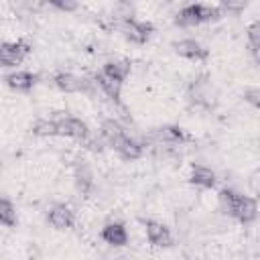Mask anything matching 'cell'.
Segmentation results:
<instances>
[{"instance_id":"obj_20","label":"cell","mask_w":260,"mask_h":260,"mask_svg":"<svg viewBox=\"0 0 260 260\" xmlns=\"http://www.w3.org/2000/svg\"><path fill=\"white\" fill-rule=\"evenodd\" d=\"M0 223L6 225V228H14L18 223L16 205L8 197H2V201H0Z\"/></svg>"},{"instance_id":"obj_27","label":"cell","mask_w":260,"mask_h":260,"mask_svg":"<svg viewBox=\"0 0 260 260\" xmlns=\"http://www.w3.org/2000/svg\"><path fill=\"white\" fill-rule=\"evenodd\" d=\"M85 148H89V150H95V152H98V150H102V140H98V138H91V136H89V138L85 140Z\"/></svg>"},{"instance_id":"obj_23","label":"cell","mask_w":260,"mask_h":260,"mask_svg":"<svg viewBox=\"0 0 260 260\" xmlns=\"http://www.w3.org/2000/svg\"><path fill=\"white\" fill-rule=\"evenodd\" d=\"M246 37H248V43L252 47V51H260V20L252 22L248 28H246Z\"/></svg>"},{"instance_id":"obj_26","label":"cell","mask_w":260,"mask_h":260,"mask_svg":"<svg viewBox=\"0 0 260 260\" xmlns=\"http://www.w3.org/2000/svg\"><path fill=\"white\" fill-rule=\"evenodd\" d=\"M219 8H221V12L225 10V12H234V14H238V12H242V10L246 8V2H242V0H240V2H234V0H223Z\"/></svg>"},{"instance_id":"obj_18","label":"cell","mask_w":260,"mask_h":260,"mask_svg":"<svg viewBox=\"0 0 260 260\" xmlns=\"http://www.w3.org/2000/svg\"><path fill=\"white\" fill-rule=\"evenodd\" d=\"M126 132H124V126L116 120V118H106V120H102V124H100V136H102V140L104 142H108L110 146L118 140V138H122Z\"/></svg>"},{"instance_id":"obj_19","label":"cell","mask_w":260,"mask_h":260,"mask_svg":"<svg viewBox=\"0 0 260 260\" xmlns=\"http://www.w3.org/2000/svg\"><path fill=\"white\" fill-rule=\"evenodd\" d=\"M130 69H132V67H130V61L120 59V61H108V63H104L102 73H106L108 77H112V79L124 83L126 77L130 75Z\"/></svg>"},{"instance_id":"obj_25","label":"cell","mask_w":260,"mask_h":260,"mask_svg":"<svg viewBox=\"0 0 260 260\" xmlns=\"http://www.w3.org/2000/svg\"><path fill=\"white\" fill-rule=\"evenodd\" d=\"M244 100L250 106H254V108L260 110V87H246L244 89Z\"/></svg>"},{"instance_id":"obj_11","label":"cell","mask_w":260,"mask_h":260,"mask_svg":"<svg viewBox=\"0 0 260 260\" xmlns=\"http://www.w3.org/2000/svg\"><path fill=\"white\" fill-rule=\"evenodd\" d=\"M73 181H75V187L81 195H89L91 189H93V173L89 169V165L85 160H75L73 165Z\"/></svg>"},{"instance_id":"obj_22","label":"cell","mask_w":260,"mask_h":260,"mask_svg":"<svg viewBox=\"0 0 260 260\" xmlns=\"http://www.w3.org/2000/svg\"><path fill=\"white\" fill-rule=\"evenodd\" d=\"M238 193L234 189H221L219 195H217V201H219V209L225 213V215H232L234 217V209H236V203H238Z\"/></svg>"},{"instance_id":"obj_28","label":"cell","mask_w":260,"mask_h":260,"mask_svg":"<svg viewBox=\"0 0 260 260\" xmlns=\"http://www.w3.org/2000/svg\"><path fill=\"white\" fill-rule=\"evenodd\" d=\"M258 61H260V57H258Z\"/></svg>"},{"instance_id":"obj_24","label":"cell","mask_w":260,"mask_h":260,"mask_svg":"<svg viewBox=\"0 0 260 260\" xmlns=\"http://www.w3.org/2000/svg\"><path fill=\"white\" fill-rule=\"evenodd\" d=\"M49 4L53 8H57V10H61V12H75L79 8V4L73 2V0H51Z\"/></svg>"},{"instance_id":"obj_2","label":"cell","mask_w":260,"mask_h":260,"mask_svg":"<svg viewBox=\"0 0 260 260\" xmlns=\"http://www.w3.org/2000/svg\"><path fill=\"white\" fill-rule=\"evenodd\" d=\"M146 142H152L156 146H175V144H181L187 140L185 136V130L177 124H167V126H156L152 128L146 136H144Z\"/></svg>"},{"instance_id":"obj_6","label":"cell","mask_w":260,"mask_h":260,"mask_svg":"<svg viewBox=\"0 0 260 260\" xmlns=\"http://www.w3.org/2000/svg\"><path fill=\"white\" fill-rule=\"evenodd\" d=\"M144 232H146V240L156 246V248H169L173 244V234L171 230L160 223V221H154V219H144Z\"/></svg>"},{"instance_id":"obj_9","label":"cell","mask_w":260,"mask_h":260,"mask_svg":"<svg viewBox=\"0 0 260 260\" xmlns=\"http://www.w3.org/2000/svg\"><path fill=\"white\" fill-rule=\"evenodd\" d=\"M112 148H114L124 160H136V158H140L142 152H144V144L138 142L136 138L128 136V134H124L122 138H118V140L112 144Z\"/></svg>"},{"instance_id":"obj_16","label":"cell","mask_w":260,"mask_h":260,"mask_svg":"<svg viewBox=\"0 0 260 260\" xmlns=\"http://www.w3.org/2000/svg\"><path fill=\"white\" fill-rule=\"evenodd\" d=\"M189 181H191L195 187L213 189L215 183H217V177H215V173H213L209 167H205V165H193V167H191Z\"/></svg>"},{"instance_id":"obj_3","label":"cell","mask_w":260,"mask_h":260,"mask_svg":"<svg viewBox=\"0 0 260 260\" xmlns=\"http://www.w3.org/2000/svg\"><path fill=\"white\" fill-rule=\"evenodd\" d=\"M30 43L26 39H18L12 43H2L0 45V63L2 67H16L20 65L26 55L30 53Z\"/></svg>"},{"instance_id":"obj_21","label":"cell","mask_w":260,"mask_h":260,"mask_svg":"<svg viewBox=\"0 0 260 260\" xmlns=\"http://www.w3.org/2000/svg\"><path fill=\"white\" fill-rule=\"evenodd\" d=\"M32 134H35V136H41V138L59 136V122L41 118V120H37V122L32 124Z\"/></svg>"},{"instance_id":"obj_5","label":"cell","mask_w":260,"mask_h":260,"mask_svg":"<svg viewBox=\"0 0 260 260\" xmlns=\"http://www.w3.org/2000/svg\"><path fill=\"white\" fill-rule=\"evenodd\" d=\"M120 30H122V35H124L126 41L134 43V45H144V43L150 39L154 26H152L150 22H142V20H136V18H128V20H122V22H120Z\"/></svg>"},{"instance_id":"obj_8","label":"cell","mask_w":260,"mask_h":260,"mask_svg":"<svg viewBox=\"0 0 260 260\" xmlns=\"http://www.w3.org/2000/svg\"><path fill=\"white\" fill-rule=\"evenodd\" d=\"M173 49L177 55L185 57V59H191V61H205L209 57V51L197 43L195 39H181V41H175L173 43Z\"/></svg>"},{"instance_id":"obj_12","label":"cell","mask_w":260,"mask_h":260,"mask_svg":"<svg viewBox=\"0 0 260 260\" xmlns=\"http://www.w3.org/2000/svg\"><path fill=\"white\" fill-rule=\"evenodd\" d=\"M102 240L110 246H126L128 244V230L122 221H108L102 228Z\"/></svg>"},{"instance_id":"obj_1","label":"cell","mask_w":260,"mask_h":260,"mask_svg":"<svg viewBox=\"0 0 260 260\" xmlns=\"http://www.w3.org/2000/svg\"><path fill=\"white\" fill-rule=\"evenodd\" d=\"M221 16L219 6L209 4H187L175 14V24L179 26H197L207 20H217Z\"/></svg>"},{"instance_id":"obj_10","label":"cell","mask_w":260,"mask_h":260,"mask_svg":"<svg viewBox=\"0 0 260 260\" xmlns=\"http://www.w3.org/2000/svg\"><path fill=\"white\" fill-rule=\"evenodd\" d=\"M47 221H49L55 230H69V228H73V223H75V213H73L67 205L57 203V205H53V207L49 209Z\"/></svg>"},{"instance_id":"obj_15","label":"cell","mask_w":260,"mask_h":260,"mask_svg":"<svg viewBox=\"0 0 260 260\" xmlns=\"http://www.w3.org/2000/svg\"><path fill=\"white\" fill-rule=\"evenodd\" d=\"M191 98L193 102L205 106V108H211L213 104V91H211V83L207 79V75H201L195 79V83H191Z\"/></svg>"},{"instance_id":"obj_7","label":"cell","mask_w":260,"mask_h":260,"mask_svg":"<svg viewBox=\"0 0 260 260\" xmlns=\"http://www.w3.org/2000/svg\"><path fill=\"white\" fill-rule=\"evenodd\" d=\"M59 136H67V138H75L85 142L89 138V128L81 118L75 116H67L59 120Z\"/></svg>"},{"instance_id":"obj_17","label":"cell","mask_w":260,"mask_h":260,"mask_svg":"<svg viewBox=\"0 0 260 260\" xmlns=\"http://www.w3.org/2000/svg\"><path fill=\"white\" fill-rule=\"evenodd\" d=\"M93 81L98 83V87H100L110 100H114V104H120V95H122V83H120V81L108 77V75L102 73V71H98V73L93 75Z\"/></svg>"},{"instance_id":"obj_13","label":"cell","mask_w":260,"mask_h":260,"mask_svg":"<svg viewBox=\"0 0 260 260\" xmlns=\"http://www.w3.org/2000/svg\"><path fill=\"white\" fill-rule=\"evenodd\" d=\"M4 81L10 89L20 91V93H28L37 83V75L30 71H12V73L4 75Z\"/></svg>"},{"instance_id":"obj_4","label":"cell","mask_w":260,"mask_h":260,"mask_svg":"<svg viewBox=\"0 0 260 260\" xmlns=\"http://www.w3.org/2000/svg\"><path fill=\"white\" fill-rule=\"evenodd\" d=\"M53 83L65 93H79V91L81 93H91L93 85H95V81H89L87 77H79L75 73H65V71L57 73L53 77Z\"/></svg>"},{"instance_id":"obj_14","label":"cell","mask_w":260,"mask_h":260,"mask_svg":"<svg viewBox=\"0 0 260 260\" xmlns=\"http://www.w3.org/2000/svg\"><path fill=\"white\" fill-rule=\"evenodd\" d=\"M258 215V203L254 197H248V195H240L238 197V203H236V209H234V217L240 221V223H252Z\"/></svg>"}]
</instances>
